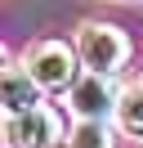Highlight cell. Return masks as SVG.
<instances>
[{"mask_svg": "<svg viewBox=\"0 0 143 148\" xmlns=\"http://www.w3.org/2000/svg\"><path fill=\"white\" fill-rule=\"evenodd\" d=\"M76 54H80V63H85L89 72L112 76L116 67H125V58H130V40H125V32L112 27V23H85L80 36H76Z\"/></svg>", "mask_w": 143, "mask_h": 148, "instance_id": "1", "label": "cell"}, {"mask_svg": "<svg viewBox=\"0 0 143 148\" xmlns=\"http://www.w3.org/2000/svg\"><path fill=\"white\" fill-rule=\"evenodd\" d=\"M27 72L40 81V90H72L76 85V54L63 40H40L27 54Z\"/></svg>", "mask_w": 143, "mask_h": 148, "instance_id": "2", "label": "cell"}, {"mask_svg": "<svg viewBox=\"0 0 143 148\" xmlns=\"http://www.w3.org/2000/svg\"><path fill=\"white\" fill-rule=\"evenodd\" d=\"M9 148H54L58 144V117L49 108H31V112H14L5 126Z\"/></svg>", "mask_w": 143, "mask_h": 148, "instance_id": "3", "label": "cell"}, {"mask_svg": "<svg viewBox=\"0 0 143 148\" xmlns=\"http://www.w3.org/2000/svg\"><path fill=\"white\" fill-rule=\"evenodd\" d=\"M112 108H116V90H112V81H107L103 72H89V76H80V81L72 85V112H76V117L103 121Z\"/></svg>", "mask_w": 143, "mask_h": 148, "instance_id": "4", "label": "cell"}, {"mask_svg": "<svg viewBox=\"0 0 143 148\" xmlns=\"http://www.w3.org/2000/svg\"><path fill=\"white\" fill-rule=\"evenodd\" d=\"M40 108V81H36L27 67H5V112L14 117V112H31Z\"/></svg>", "mask_w": 143, "mask_h": 148, "instance_id": "5", "label": "cell"}, {"mask_svg": "<svg viewBox=\"0 0 143 148\" xmlns=\"http://www.w3.org/2000/svg\"><path fill=\"white\" fill-rule=\"evenodd\" d=\"M116 117H121V126H125V135H134V139H143V85H134V90L125 94L121 103H116Z\"/></svg>", "mask_w": 143, "mask_h": 148, "instance_id": "6", "label": "cell"}, {"mask_svg": "<svg viewBox=\"0 0 143 148\" xmlns=\"http://www.w3.org/2000/svg\"><path fill=\"white\" fill-rule=\"evenodd\" d=\"M67 144L72 148H107V130H103V121H85L80 117V126L72 130Z\"/></svg>", "mask_w": 143, "mask_h": 148, "instance_id": "7", "label": "cell"}, {"mask_svg": "<svg viewBox=\"0 0 143 148\" xmlns=\"http://www.w3.org/2000/svg\"><path fill=\"white\" fill-rule=\"evenodd\" d=\"M54 148H72V144H67V139H58V144H54Z\"/></svg>", "mask_w": 143, "mask_h": 148, "instance_id": "8", "label": "cell"}]
</instances>
